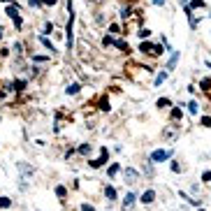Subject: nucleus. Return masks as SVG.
Returning <instances> with one entry per match:
<instances>
[{
  "label": "nucleus",
  "mask_w": 211,
  "mask_h": 211,
  "mask_svg": "<svg viewBox=\"0 0 211 211\" xmlns=\"http://www.w3.org/2000/svg\"><path fill=\"white\" fill-rule=\"evenodd\" d=\"M67 9H70V19H67V26H65V33H67V51H72L74 46V12H72V3H67Z\"/></svg>",
  "instance_id": "nucleus-1"
},
{
  "label": "nucleus",
  "mask_w": 211,
  "mask_h": 211,
  "mask_svg": "<svg viewBox=\"0 0 211 211\" xmlns=\"http://www.w3.org/2000/svg\"><path fill=\"white\" fill-rule=\"evenodd\" d=\"M7 14L12 16V21H14V26L16 28H21L23 26V19H21V14H19V7H16V5H7Z\"/></svg>",
  "instance_id": "nucleus-2"
},
{
  "label": "nucleus",
  "mask_w": 211,
  "mask_h": 211,
  "mask_svg": "<svg viewBox=\"0 0 211 211\" xmlns=\"http://www.w3.org/2000/svg\"><path fill=\"white\" fill-rule=\"evenodd\" d=\"M172 156V151L169 149H158L151 153V162H162V160H167V158Z\"/></svg>",
  "instance_id": "nucleus-3"
},
{
  "label": "nucleus",
  "mask_w": 211,
  "mask_h": 211,
  "mask_svg": "<svg viewBox=\"0 0 211 211\" xmlns=\"http://www.w3.org/2000/svg\"><path fill=\"white\" fill-rule=\"evenodd\" d=\"M107 158H109V151H107V146H102V151H100V158H95V160H91V167H102L104 162H107Z\"/></svg>",
  "instance_id": "nucleus-4"
},
{
  "label": "nucleus",
  "mask_w": 211,
  "mask_h": 211,
  "mask_svg": "<svg viewBox=\"0 0 211 211\" xmlns=\"http://www.w3.org/2000/svg\"><path fill=\"white\" fill-rule=\"evenodd\" d=\"M123 179H125V183H137V181H139V174L135 172V169L125 167V172H123Z\"/></svg>",
  "instance_id": "nucleus-5"
},
{
  "label": "nucleus",
  "mask_w": 211,
  "mask_h": 211,
  "mask_svg": "<svg viewBox=\"0 0 211 211\" xmlns=\"http://www.w3.org/2000/svg\"><path fill=\"white\" fill-rule=\"evenodd\" d=\"M135 202H137L135 193H128L125 200H123V211H132V209H135Z\"/></svg>",
  "instance_id": "nucleus-6"
},
{
  "label": "nucleus",
  "mask_w": 211,
  "mask_h": 211,
  "mask_svg": "<svg viewBox=\"0 0 211 211\" xmlns=\"http://www.w3.org/2000/svg\"><path fill=\"white\" fill-rule=\"evenodd\" d=\"M156 200V190H146V193H142V200L139 202H144V204H151Z\"/></svg>",
  "instance_id": "nucleus-7"
},
{
  "label": "nucleus",
  "mask_w": 211,
  "mask_h": 211,
  "mask_svg": "<svg viewBox=\"0 0 211 211\" xmlns=\"http://www.w3.org/2000/svg\"><path fill=\"white\" fill-rule=\"evenodd\" d=\"M104 197H107V202L116 200V188H114V186H107V188H104Z\"/></svg>",
  "instance_id": "nucleus-8"
},
{
  "label": "nucleus",
  "mask_w": 211,
  "mask_h": 211,
  "mask_svg": "<svg viewBox=\"0 0 211 211\" xmlns=\"http://www.w3.org/2000/svg\"><path fill=\"white\" fill-rule=\"evenodd\" d=\"M111 44H114V46H116V49H121V51H125V54H128V51H130V46H128V42H123V40H114V42H111Z\"/></svg>",
  "instance_id": "nucleus-9"
},
{
  "label": "nucleus",
  "mask_w": 211,
  "mask_h": 211,
  "mask_svg": "<svg viewBox=\"0 0 211 211\" xmlns=\"http://www.w3.org/2000/svg\"><path fill=\"white\" fill-rule=\"evenodd\" d=\"M139 51H144V54H153V44H151V42H142V44H139Z\"/></svg>",
  "instance_id": "nucleus-10"
},
{
  "label": "nucleus",
  "mask_w": 211,
  "mask_h": 211,
  "mask_svg": "<svg viewBox=\"0 0 211 211\" xmlns=\"http://www.w3.org/2000/svg\"><path fill=\"white\" fill-rule=\"evenodd\" d=\"M79 88H81L79 84H70L67 88H65V93H67V95H77V93H79Z\"/></svg>",
  "instance_id": "nucleus-11"
},
{
  "label": "nucleus",
  "mask_w": 211,
  "mask_h": 211,
  "mask_svg": "<svg viewBox=\"0 0 211 211\" xmlns=\"http://www.w3.org/2000/svg\"><path fill=\"white\" fill-rule=\"evenodd\" d=\"M177 61H179V51H174V54H172V58H169V63H167V70H174Z\"/></svg>",
  "instance_id": "nucleus-12"
},
{
  "label": "nucleus",
  "mask_w": 211,
  "mask_h": 211,
  "mask_svg": "<svg viewBox=\"0 0 211 211\" xmlns=\"http://www.w3.org/2000/svg\"><path fill=\"white\" fill-rule=\"evenodd\" d=\"M119 172H121V165H119V162H114V165H111V167L107 169V174H109V177H116Z\"/></svg>",
  "instance_id": "nucleus-13"
},
{
  "label": "nucleus",
  "mask_w": 211,
  "mask_h": 211,
  "mask_svg": "<svg viewBox=\"0 0 211 211\" xmlns=\"http://www.w3.org/2000/svg\"><path fill=\"white\" fill-rule=\"evenodd\" d=\"M130 16H132V9H130V7H123V9H121V19H123V21H128Z\"/></svg>",
  "instance_id": "nucleus-14"
},
{
  "label": "nucleus",
  "mask_w": 211,
  "mask_h": 211,
  "mask_svg": "<svg viewBox=\"0 0 211 211\" xmlns=\"http://www.w3.org/2000/svg\"><path fill=\"white\" fill-rule=\"evenodd\" d=\"M79 153H81V156H88V153H91V144H81V146H79Z\"/></svg>",
  "instance_id": "nucleus-15"
},
{
  "label": "nucleus",
  "mask_w": 211,
  "mask_h": 211,
  "mask_svg": "<svg viewBox=\"0 0 211 211\" xmlns=\"http://www.w3.org/2000/svg\"><path fill=\"white\" fill-rule=\"evenodd\" d=\"M12 88H14V91H23V88H26V81H23V79L14 81V86H12Z\"/></svg>",
  "instance_id": "nucleus-16"
},
{
  "label": "nucleus",
  "mask_w": 211,
  "mask_h": 211,
  "mask_svg": "<svg viewBox=\"0 0 211 211\" xmlns=\"http://www.w3.org/2000/svg\"><path fill=\"white\" fill-rule=\"evenodd\" d=\"M0 207H3V209H9V207H12V200H9V197H0Z\"/></svg>",
  "instance_id": "nucleus-17"
},
{
  "label": "nucleus",
  "mask_w": 211,
  "mask_h": 211,
  "mask_svg": "<svg viewBox=\"0 0 211 211\" xmlns=\"http://www.w3.org/2000/svg\"><path fill=\"white\" fill-rule=\"evenodd\" d=\"M165 79H167V72H158V77H156V86H160Z\"/></svg>",
  "instance_id": "nucleus-18"
},
{
  "label": "nucleus",
  "mask_w": 211,
  "mask_h": 211,
  "mask_svg": "<svg viewBox=\"0 0 211 211\" xmlns=\"http://www.w3.org/2000/svg\"><path fill=\"white\" fill-rule=\"evenodd\" d=\"M42 44H44V46H46V49H49V51H56V46L51 44V40H46V37H42Z\"/></svg>",
  "instance_id": "nucleus-19"
},
{
  "label": "nucleus",
  "mask_w": 211,
  "mask_h": 211,
  "mask_svg": "<svg viewBox=\"0 0 211 211\" xmlns=\"http://www.w3.org/2000/svg\"><path fill=\"white\" fill-rule=\"evenodd\" d=\"M100 109L102 111H109V100H107V98H102V100H100Z\"/></svg>",
  "instance_id": "nucleus-20"
},
{
  "label": "nucleus",
  "mask_w": 211,
  "mask_h": 211,
  "mask_svg": "<svg viewBox=\"0 0 211 211\" xmlns=\"http://www.w3.org/2000/svg\"><path fill=\"white\" fill-rule=\"evenodd\" d=\"M56 195H58V197H65V195H67L65 186H58V188H56Z\"/></svg>",
  "instance_id": "nucleus-21"
},
{
  "label": "nucleus",
  "mask_w": 211,
  "mask_h": 211,
  "mask_svg": "<svg viewBox=\"0 0 211 211\" xmlns=\"http://www.w3.org/2000/svg\"><path fill=\"white\" fill-rule=\"evenodd\" d=\"M158 107H169V98H160V100H158Z\"/></svg>",
  "instance_id": "nucleus-22"
},
{
  "label": "nucleus",
  "mask_w": 211,
  "mask_h": 211,
  "mask_svg": "<svg viewBox=\"0 0 211 211\" xmlns=\"http://www.w3.org/2000/svg\"><path fill=\"white\" fill-rule=\"evenodd\" d=\"M200 86H202V88H207V91H209V88H211V79H202V81H200Z\"/></svg>",
  "instance_id": "nucleus-23"
},
{
  "label": "nucleus",
  "mask_w": 211,
  "mask_h": 211,
  "mask_svg": "<svg viewBox=\"0 0 211 211\" xmlns=\"http://www.w3.org/2000/svg\"><path fill=\"white\" fill-rule=\"evenodd\" d=\"M202 5H204V0H193V3L188 5V7L193 9V7H202Z\"/></svg>",
  "instance_id": "nucleus-24"
},
{
  "label": "nucleus",
  "mask_w": 211,
  "mask_h": 211,
  "mask_svg": "<svg viewBox=\"0 0 211 211\" xmlns=\"http://www.w3.org/2000/svg\"><path fill=\"white\" fill-rule=\"evenodd\" d=\"M137 35H139V37H149V35H151V30H149V28H142V30H139Z\"/></svg>",
  "instance_id": "nucleus-25"
},
{
  "label": "nucleus",
  "mask_w": 211,
  "mask_h": 211,
  "mask_svg": "<svg viewBox=\"0 0 211 211\" xmlns=\"http://www.w3.org/2000/svg\"><path fill=\"white\" fill-rule=\"evenodd\" d=\"M188 111H190V114H197V102H190L188 104Z\"/></svg>",
  "instance_id": "nucleus-26"
},
{
  "label": "nucleus",
  "mask_w": 211,
  "mask_h": 211,
  "mask_svg": "<svg viewBox=\"0 0 211 211\" xmlns=\"http://www.w3.org/2000/svg\"><path fill=\"white\" fill-rule=\"evenodd\" d=\"M44 33H54V23H51V21L44 23Z\"/></svg>",
  "instance_id": "nucleus-27"
},
{
  "label": "nucleus",
  "mask_w": 211,
  "mask_h": 211,
  "mask_svg": "<svg viewBox=\"0 0 211 211\" xmlns=\"http://www.w3.org/2000/svg\"><path fill=\"white\" fill-rule=\"evenodd\" d=\"M109 30H111V33H121V26H119V23H111Z\"/></svg>",
  "instance_id": "nucleus-28"
},
{
  "label": "nucleus",
  "mask_w": 211,
  "mask_h": 211,
  "mask_svg": "<svg viewBox=\"0 0 211 211\" xmlns=\"http://www.w3.org/2000/svg\"><path fill=\"white\" fill-rule=\"evenodd\" d=\"M202 125L204 128H211V119H209V116H204V119H202Z\"/></svg>",
  "instance_id": "nucleus-29"
},
{
  "label": "nucleus",
  "mask_w": 211,
  "mask_h": 211,
  "mask_svg": "<svg viewBox=\"0 0 211 211\" xmlns=\"http://www.w3.org/2000/svg\"><path fill=\"white\" fill-rule=\"evenodd\" d=\"M172 119H181V109H172Z\"/></svg>",
  "instance_id": "nucleus-30"
},
{
  "label": "nucleus",
  "mask_w": 211,
  "mask_h": 211,
  "mask_svg": "<svg viewBox=\"0 0 211 211\" xmlns=\"http://www.w3.org/2000/svg\"><path fill=\"white\" fill-rule=\"evenodd\" d=\"M33 61H37V63H44V61H49V58H46V56H35Z\"/></svg>",
  "instance_id": "nucleus-31"
},
{
  "label": "nucleus",
  "mask_w": 211,
  "mask_h": 211,
  "mask_svg": "<svg viewBox=\"0 0 211 211\" xmlns=\"http://www.w3.org/2000/svg\"><path fill=\"white\" fill-rule=\"evenodd\" d=\"M162 54V46H153V56H160Z\"/></svg>",
  "instance_id": "nucleus-32"
},
{
  "label": "nucleus",
  "mask_w": 211,
  "mask_h": 211,
  "mask_svg": "<svg viewBox=\"0 0 211 211\" xmlns=\"http://www.w3.org/2000/svg\"><path fill=\"white\" fill-rule=\"evenodd\" d=\"M174 132H177V130H174V128H169V130H165V137H174Z\"/></svg>",
  "instance_id": "nucleus-33"
},
{
  "label": "nucleus",
  "mask_w": 211,
  "mask_h": 211,
  "mask_svg": "<svg viewBox=\"0 0 211 211\" xmlns=\"http://www.w3.org/2000/svg\"><path fill=\"white\" fill-rule=\"evenodd\" d=\"M81 211H95V209H93L91 204H81Z\"/></svg>",
  "instance_id": "nucleus-34"
},
{
  "label": "nucleus",
  "mask_w": 211,
  "mask_h": 211,
  "mask_svg": "<svg viewBox=\"0 0 211 211\" xmlns=\"http://www.w3.org/2000/svg\"><path fill=\"white\" fill-rule=\"evenodd\" d=\"M28 3H30V7H40V3H42V0H28Z\"/></svg>",
  "instance_id": "nucleus-35"
},
{
  "label": "nucleus",
  "mask_w": 211,
  "mask_h": 211,
  "mask_svg": "<svg viewBox=\"0 0 211 211\" xmlns=\"http://www.w3.org/2000/svg\"><path fill=\"white\" fill-rule=\"evenodd\" d=\"M202 181H211V172H204L202 174Z\"/></svg>",
  "instance_id": "nucleus-36"
},
{
  "label": "nucleus",
  "mask_w": 211,
  "mask_h": 211,
  "mask_svg": "<svg viewBox=\"0 0 211 211\" xmlns=\"http://www.w3.org/2000/svg\"><path fill=\"white\" fill-rule=\"evenodd\" d=\"M44 3H46V5H56L58 0H44Z\"/></svg>",
  "instance_id": "nucleus-37"
},
{
  "label": "nucleus",
  "mask_w": 211,
  "mask_h": 211,
  "mask_svg": "<svg viewBox=\"0 0 211 211\" xmlns=\"http://www.w3.org/2000/svg\"><path fill=\"white\" fill-rule=\"evenodd\" d=\"M153 5H165V0H153Z\"/></svg>",
  "instance_id": "nucleus-38"
},
{
  "label": "nucleus",
  "mask_w": 211,
  "mask_h": 211,
  "mask_svg": "<svg viewBox=\"0 0 211 211\" xmlns=\"http://www.w3.org/2000/svg\"><path fill=\"white\" fill-rule=\"evenodd\" d=\"M3 35H5V30H3V28H0V40H3Z\"/></svg>",
  "instance_id": "nucleus-39"
},
{
  "label": "nucleus",
  "mask_w": 211,
  "mask_h": 211,
  "mask_svg": "<svg viewBox=\"0 0 211 211\" xmlns=\"http://www.w3.org/2000/svg\"><path fill=\"white\" fill-rule=\"evenodd\" d=\"M3 3H7V5H9V0H3Z\"/></svg>",
  "instance_id": "nucleus-40"
},
{
  "label": "nucleus",
  "mask_w": 211,
  "mask_h": 211,
  "mask_svg": "<svg viewBox=\"0 0 211 211\" xmlns=\"http://www.w3.org/2000/svg\"><path fill=\"white\" fill-rule=\"evenodd\" d=\"M181 3H183V0H181Z\"/></svg>",
  "instance_id": "nucleus-41"
},
{
  "label": "nucleus",
  "mask_w": 211,
  "mask_h": 211,
  "mask_svg": "<svg viewBox=\"0 0 211 211\" xmlns=\"http://www.w3.org/2000/svg\"><path fill=\"white\" fill-rule=\"evenodd\" d=\"M200 211H202V209H200Z\"/></svg>",
  "instance_id": "nucleus-42"
}]
</instances>
